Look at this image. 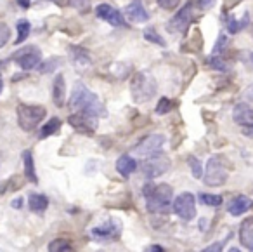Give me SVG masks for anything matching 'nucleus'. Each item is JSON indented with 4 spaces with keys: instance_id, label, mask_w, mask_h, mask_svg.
I'll return each instance as SVG.
<instances>
[{
    "instance_id": "obj_49",
    "label": "nucleus",
    "mask_w": 253,
    "mask_h": 252,
    "mask_svg": "<svg viewBox=\"0 0 253 252\" xmlns=\"http://www.w3.org/2000/svg\"><path fill=\"white\" fill-rule=\"evenodd\" d=\"M252 61H253V54H252Z\"/></svg>"
},
{
    "instance_id": "obj_1",
    "label": "nucleus",
    "mask_w": 253,
    "mask_h": 252,
    "mask_svg": "<svg viewBox=\"0 0 253 252\" xmlns=\"http://www.w3.org/2000/svg\"><path fill=\"white\" fill-rule=\"evenodd\" d=\"M68 108L71 112H82L95 117H108V110L104 108L102 101L97 98V94L90 91L84 82H77L73 85L70 99H68Z\"/></svg>"
},
{
    "instance_id": "obj_7",
    "label": "nucleus",
    "mask_w": 253,
    "mask_h": 252,
    "mask_svg": "<svg viewBox=\"0 0 253 252\" xmlns=\"http://www.w3.org/2000/svg\"><path fill=\"white\" fill-rule=\"evenodd\" d=\"M11 61L16 63L25 71L33 70V68H37L42 63V51L35 46H26V47H23V49L16 51L11 56Z\"/></svg>"
},
{
    "instance_id": "obj_46",
    "label": "nucleus",
    "mask_w": 253,
    "mask_h": 252,
    "mask_svg": "<svg viewBox=\"0 0 253 252\" xmlns=\"http://www.w3.org/2000/svg\"><path fill=\"white\" fill-rule=\"evenodd\" d=\"M52 4H56V5H59V7H64V5L68 4V0H50Z\"/></svg>"
},
{
    "instance_id": "obj_47",
    "label": "nucleus",
    "mask_w": 253,
    "mask_h": 252,
    "mask_svg": "<svg viewBox=\"0 0 253 252\" xmlns=\"http://www.w3.org/2000/svg\"><path fill=\"white\" fill-rule=\"evenodd\" d=\"M146 251H160V252H162L163 247H162V245H151V247H148Z\"/></svg>"
},
{
    "instance_id": "obj_40",
    "label": "nucleus",
    "mask_w": 253,
    "mask_h": 252,
    "mask_svg": "<svg viewBox=\"0 0 253 252\" xmlns=\"http://www.w3.org/2000/svg\"><path fill=\"white\" fill-rule=\"evenodd\" d=\"M23 203H25V198H23V196H18V198H14L11 202V207L12 209H21Z\"/></svg>"
},
{
    "instance_id": "obj_26",
    "label": "nucleus",
    "mask_w": 253,
    "mask_h": 252,
    "mask_svg": "<svg viewBox=\"0 0 253 252\" xmlns=\"http://www.w3.org/2000/svg\"><path fill=\"white\" fill-rule=\"evenodd\" d=\"M16 28H18V39L14 40V44L19 46V44L25 42L30 37V33H32V23H30L28 19H19V21L16 23Z\"/></svg>"
},
{
    "instance_id": "obj_21",
    "label": "nucleus",
    "mask_w": 253,
    "mask_h": 252,
    "mask_svg": "<svg viewBox=\"0 0 253 252\" xmlns=\"http://www.w3.org/2000/svg\"><path fill=\"white\" fill-rule=\"evenodd\" d=\"M239 242L243 247L253 251V217H248L239 226Z\"/></svg>"
},
{
    "instance_id": "obj_34",
    "label": "nucleus",
    "mask_w": 253,
    "mask_h": 252,
    "mask_svg": "<svg viewBox=\"0 0 253 252\" xmlns=\"http://www.w3.org/2000/svg\"><path fill=\"white\" fill-rule=\"evenodd\" d=\"M172 110V101L169 98H162L156 105V115H167Z\"/></svg>"
},
{
    "instance_id": "obj_11",
    "label": "nucleus",
    "mask_w": 253,
    "mask_h": 252,
    "mask_svg": "<svg viewBox=\"0 0 253 252\" xmlns=\"http://www.w3.org/2000/svg\"><path fill=\"white\" fill-rule=\"evenodd\" d=\"M173 212L184 221H191L196 217V198L193 193L184 191L173 200Z\"/></svg>"
},
{
    "instance_id": "obj_36",
    "label": "nucleus",
    "mask_w": 253,
    "mask_h": 252,
    "mask_svg": "<svg viewBox=\"0 0 253 252\" xmlns=\"http://www.w3.org/2000/svg\"><path fill=\"white\" fill-rule=\"evenodd\" d=\"M9 40H11V28L5 23H0V49L7 46Z\"/></svg>"
},
{
    "instance_id": "obj_23",
    "label": "nucleus",
    "mask_w": 253,
    "mask_h": 252,
    "mask_svg": "<svg viewBox=\"0 0 253 252\" xmlns=\"http://www.w3.org/2000/svg\"><path fill=\"white\" fill-rule=\"evenodd\" d=\"M61 124H63V122H61V119L52 117L49 122H45L39 129V139H45V137H49V136H54V134L61 129Z\"/></svg>"
},
{
    "instance_id": "obj_29",
    "label": "nucleus",
    "mask_w": 253,
    "mask_h": 252,
    "mask_svg": "<svg viewBox=\"0 0 253 252\" xmlns=\"http://www.w3.org/2000/svg\"><path fill=\"white\" fill-rule=\"evenodd\" d=\"M187 165L191 167V172H193V178L194 179H200V178H203V174H205V171H203V164L200 162V158H196V157H187Z\"/></svg>"
},
{
    "instance_id": "obj_38",
    "label": "nucleus",
    "mask_w": 253,
    "mask_h": 252,
    "mask_svg": "<svg viewBox=\"0 0 253 252\" xmlns=\"http://www.w3.org/2000/svg\"><path fill=\"white\" fill-rule=\"evenodd\" d=\"M194 2H196L198 9H200V11L203 12V11H208V9L213 7L217 0H194Z\"/></svg>"
},
{
    "instance_id": "obj_13",
    "label": "nucleus",
    "mask_w": 253,
    "mask_h": 252,
    "mask_svg": "<svg viewBox=\"0 0 253 252\" xmlns=\"http://www.w3.org/2000/svg\"><path fill=\"white\" fill-rule=\"evenodd\" d=\"M94 11H95V16H97L99 19H102V21H106L108 25L116 26V28L128 26V25H126V21H125V18H123L122 11H118V9L113 7V5L99 4L97 7L94 9Z\"/></svg>"
},
{
    "instance_id": "obj_15",
    "label": "nucleus",
    "mask_w": 253,
    "mask_h": 252,
    "mask_svg": "<svg viewBox=\"0 0 253 252\" xmlns=\"http://www.w3.org/2000/svg\"><path fill=\"white\" fill-rule=\"evenodd\" d=\"M253 209V200L246 195H238L227 203V212L234 217H239L243 216L245 212Z\"/></svg>"
},
{
    "instance_id": "obj_24",
    "label": "nucleus",
    "mask_w": 253,
    "mask_h": 252,
    "mask_svg": "<svg viewBox=\"0 0 253 252\" xmlns=\"http://www.w3.org/2000/svg\"><path fill=\"white\" fill-rule=\"evenodd\" d=\"M25 181H26V176H19V174L12 176L11 179H7L5 183L0 185V195H4L5 191H18L25 185Z\"/></svg>"
},
{
    "instance_id": "obj_2",
    "label": "nucleus",
    "mask_w": 253,
    "mask_h": 252,
    "mask_svg": "<svg viewBox=\"0 0 253 252\" xmlns=\"http://www.w3.org/2000/svg\"><path fill=\"white\" fill-rule=\"evenodd\" d=\"M142 196L146 198V209L151 214H167L170 209H173V189L170 185L162 183V185H148L142 186Z\"/></svg>"
},
{
    "instance_id": "obj_42",
    "label": "nucleus",
    "mask_w": 253,
    "mask_h": 252,
    "mask_svg": "<svg viewBox=\"0 0 253 252\" xmlns=\"http://www.w3.org/2000/svg\"><path fill=\"white\" fill-rule=\"evenodd\" d=\"M245 98L248 99V101H253V84L245 89Z\"/></svg>"
},
{
    "instance_id": "obj_19",
    "label": "nucleus",
    "mask_w": 253,
    "mask_h": 252,
    "mask_svg": "<svg viewBox=\"0 0 253 252\" xmlns=\"http://www.w3.org/2000/svg\"><path fill=\"white\" fill-rule=\"evenodd\" d=\"M116 171L122 178H128L137 171V160L130 155H122V157L116 160Z\"/></svg>"
},
{
    "instance_id": "obj_25",
    "label": "nucleus",
    "mask_w": 253,
    "mask_h": 252,
    "mask_svg": "<svg viewBox=\"0 0 253 252\" xmlns=\"http://www.w3.org/2000/svg\"><path fill=\"white\" fill-rule=\"evenodd\" d=\"M63 63H64L63 58H59V56H52V58H49V60L42 61V63H40L39 66H37V70H39V73L47 75V73H52V71H56L57 68H59Z\"/></svg>"
},
{
    "instance_id": "obj_39",
    "label": "nucleus",
    "mask_w": 253,
    "mask_h": 252,
    "mask_svg": "<svg viewBox=\"0 0 253 252\" xmlns=\"http://www.w3.org/2000/svg\"><path fill=\"white\" fill-rule=\"evenodd\" d=\"M224 244H225V242H215V244H210L208 247L203 249V252H211V251H213V252H220L222 251V245H224Z\"/></svg>"
},
{
    "instance_id": "obj_45",
    "label": "nucleus",
    "mask_w": 253,
    "mask_h": 252,
    "mask_svg": "<svg viewBox=\"0 0 253 252\" xmlns=\"http://www.w3.org/2000/svg\"><path fill=\"white\" fill-rule=\"evenodd\" d=\"M243 134H245L246 137H253V126L252 127H245V129H243Z\"/></svg>"
},
{
    "instance_id": "obj_10",
    "label": "nucleus",
    "mask_w": 253,
    "mask_h": 252,
    "mask_svg": "<svg viewBox=\"0 0 253 252\" xmlns=\"http://www.w3.org/2000/svg\"><path fill=\"white\" fill-rule=\"evenodd\" d=\"M122 223L116 219H108L104 221L102 224H99V226L92 228L90 230V235L94 240L97 242H102V244H106V242H115L116 238H120V235H122Z\"/></svg>"
},
{
    "instance_id": "obj_16",
    "label": "nucleus",
    "mask_w": 253,
    "mask_h": 252,
    "mask_svg": "<svg viewBox=\"0 0 253 252\" xmlns=\"http://www.w3.org/2000/svg\"><path fill=\"white\" fill-rule=\"evenodd\" d=\"M125 16L130 19L132 23H146L149 21V14L144 9L141 0H134L125 7Z\"/></svg>"
},
{
    "instance_id": "obj_17",
    "label": "nucleus",
    "mask_w": 253,
    "mask_h": 252,
    "mask_svg": "<svg viewBox=\"0 0 253 252\" xmlns=\"http://www.w3.org/2000/svg\"><path fill=\"white\" fill-rule=\"evenodd\" d=\"M232 120H234L238 126L252 127L253 126V110L250 108V106L239 103V105H236L234 110H232Z\"/></svg>"
},
{
    "instance_id": "obj_8",
    "label": "nucleus",
    "mask_w": 253,
    "mask_h": 252,
    "mask_svg": "<svg viewBox=\"0 0 253 252\" xmlns=\"http://www.w3.org/2000/svg\"><path fill=\"white\" fill-rule=\"evenodd\" d=\"M170 169V160L165 157V155H153V157H148L144 162L141 164V174L148 179H155L163 176L165 172H169Z\"/></svg>"
},
{
    "instance_id": "obj_43",
    "label": "nucleus",
    "mask_w": 253,
    "mask_h": 252,
    "mask_svg": "<svg viewBox=\"0 0 253 252\" xmlns=\"http://www.w3.org/2000/svg\"><path fill=\"white\" fill-rule=\"evenodd\" d=\"M11 63V60H0V75L7 71V64Z\"/></svg>"
},
{
    "instance_id": "obj_6",
    "label": "nucleus",
    "mask_w": 253,
    "mask_h": 252,
    "mask_svg": "<svg viewBox=\"0 0 253 252\" xmlns=\"http://www.w3.org/2000/svg\"><path fill=\"white\" fill-rule=\"evenodd\" d=\"M198 11H200V9H198L196 2L189 0V2L170 19L169 25H167V30H169L170 33H186L189 25L194 21V18H196Z\"/></svg>"
},
{
    "instance_id": "obj_48",
    "label": "nucleus",
    "mask_w": 253,
    "mask_h": 252,
    "mask_svg": "<svg viewBox=\"0 0 253 252\" xmlns=\"http://www.w3.org/2000/svg\"><path fill=\"white\" fill-rule=\"evenodd\" d=\"M2 91H4V80L0 78V94H2Z\"/></svg>"
},
{
    "instance_id": "obj_44",
    "label": "nucleus",
    "mask_w": 253,
    "mask_h": 252,
    "mask_svg": "<svg viewBox=\"0 0 253 252\" xmlns=\"http://www.w3.org/2000/svg\"><path fill=\"white\" fill-rule=\"evenodd\" d=\"M21 78H26V71L23 70V73H18V75H12V82H19Z\"/></svg>"
},
{
    "instance_id": "obj_18",
    "label": "nucleus",
    "mask_w": 253,
    "mask_h": 252,
    "mask_svg": "<svg viewBox=\"0 0 253 252\" xmlns=\"http://www.w3.org/2000/svg\"><path fill=\"white\" fill-rule=\"evenodd\" d=\"M52 101L57 108H63L66 101V80L63 73H57L52 84Z\"/></svg>"
},
{
    "instance_id": "obj_35",
    "label": "nucleus",
    "mask_w": 253,
    "mask_h": 252,
    "mask_svg": "<svg viewBox=\"0 0 253 252\" xmlns=\"http://www.w3.org/2000/svg\"><path fill=\"white\" fill-rule=\"evenodd\" d=\"M227 46H229V37L225 35V33H220L217 39V44H215V47H213V54L225 53V47Z\"/></svg>"
},
{
    "instance_id": "obj_14",
    "label": "nucleus",
    "mask_w": 253,
    "mask_h": 252,
    "mask_svg": "<svg viewBox=\"0 0 253 252\" xmlns=\"http://www.w3.org/2000/svg\"><path fill=\"white\" fill-rule=\"evenodd\" d=\"M70 58H71V63L75 64L77 70H87L88 66H92V58L90 53H88L85 47L80 46H70Z\"/></svg>"
},
{
    "instance_id": "obj_4",
    "label": "nucleus",
    "mask_w": 253,
    "mask_h": 252,
    "mask_svg": "<svg viewBox=\"0 0 253 252\" xmlns=\"http://www.w3.org/2000/svg\"><path fill=\"white\" fill-rule=\"evenodd\" d=\"M18 124L25 132H33L47 117V110L40 105H18Z\"/></svg>"
},
{
    "instance_id": "obj_28",
    "label": "nucleus",
    "mask_w": 253,
    "mask_h": 252,
    "mask_svg": "<svg viewBox=\"0 0 253 252\" xmlns=\"http://www.w3.org/2000/svg\"><path fill=\"white\" fill-rule=\"evenodd\" d=\"M47 251H50V252H66V251H73V245H71L68 240H64V238H56V240H52L49 244Z\"/></svg>"
},
{
    "instance_id": "obj_22",
    "label": "nucleus",
    "mask_w": 253,
    "mask_h": 252,
    "mask_svg": "<svg viewBox=\"0 0 253 252\" xmlns=\"http://www.w3.org/2000/svg\"><path fill=\"white\" fill-rule=\"evenodd\" d=\"M28 207L32 212L35 214H43L49 207V198L43 193H32L28 196Z\"/></svg>"
},
{
    "instance_id": "obj_9",
    "label": "nucleus",
    "mask_w": 253,
    "mask_h": 252,
    "mask_svg": "<svg viewBox=\"0 0 253 252\" xmlns=\"http://www.w3.org/2000/svg\"><path fill=\"white\" fill-rule=\"evenodd\" d=\"M97 120H99V117L88 115V113H82V112L71 113V115L68 117V124H70L77 132L84 134V136H88V137L94 136V132L97 130V126H99Z\"/></svg>"
},
{
    "instance_id": "obj_27",
    "label": "nucleus",
    "mask_w": 253,
    "mask_h": 252,
    "mask_svg": "<svg viewBox=\"0 0 253 252\" xmlns=\"http://www.w3.org/2000/svg\"><path fill=\"white\" fill-rule=\"evenodd\" d=\"M248 21H250V16L248 14L243 16L241 21H238L236 18H229L227 23H225V28H227V32L231 33V35H234V33L241 32V30L245 28L246 25H248Z\"/></svg>"
},
{
    "instance_id": "obj_41",
    "label": "nucleus",
    "mask_w": 253,
    "mask_h": 252,
    "mask_svg": "<svg viewBox=\"0 0 253 252\" xmlns=\"http://www.w3.org/2000/svg\"><path fill=\"white\" fill-rule=\"evenodd\" d=\"M16 4H18L23 11H26V9H30V5H32V0H16Z\"/></svg>"
},
{
    "instance_id": "obj_12",
    "label": "nucleus",
    "mask_w": 253,
    "mask_h": 252,
    "mask_svg": "<svg viewBox=\"0 0 253 252\" xmlns=\"http://www.w3.org/2000/svg\"><path fill=\"white\" fill-rule=\"evenodd\" d=\"M163 144H165V136H163V134H151V136L144 137V139L134 148V151L139 157L148 158V157H153V155L160 153Z\"/></svg>"
},
{
    "instance_id": "obj_5",
    "label": "nucleus",
    "mask_w": 253,
    "mask_h": 252,
    "mask_svg": "<svg viewBox=\"0 0 253 252\" xmlns=\"http://www.w3.org/2000/svg\"><path fill=\"white\" fill-rule=\"evenodd\" d=\"M229 179V172L225 169L224 158L220 155H211L207 162V167H205L203 181L207 186L211 188H217V186L225 185V181Z\"/></svg>"
},
{
    "instance_id": "obj_31",
    "label": "nucleus",
    "mask_w": 253,
    "mask_h": 252,
    "mask_svg": "<svg viewBox=\"0 0 253 252\" xmlns=\"http://www.w3.org/2000/svg\"><path fill=\"white\" fill-rule=\"evenodd\" d=\"M208 64H210L211 68H215V70H218V71H229V64L222 60L220 54H213V56L208 58Z\"/></svg>"
},
{
    "instance_id": "obj_37",
    "label": "nucleus",
    "mask_w": 253,
    "mask_h": 252,
    "mask_svg": "<svg viewBox=\"0 0 253 252\" xmlns=\"http://www.w3.org/2000/svg\"><path fill=\"white\" fill-rule=\"evenodd\" d=\"M180 4V0H158V5L165 11H173Z\"/></svg>"
},
{
    "instance_id": "obj_32",
    "label": "nucleus",
    "mask_w": 253,
    "mask_h": 252,
    "mask_svg": "<svg viewBox=\"0 0 253 252\" xmlns=\"http://www.w3.org/2000/svg\"><path fill=\"white\" fill-rule=\"evenodd\" d=\"M200 200L203 202V205H207V207H218V205H222V196L220 195L203 193V195H200Z\"/></svg>"
},
{
    "instance_id": "obj_33",
    "label": "nucleus",
    "mask_w": 253,
    "mask_h": 252,
    "mask_svg": "<svg viewBox=\"0 0 253 252\" xmlns=\"http://www.w3.org/2000/svg\"><path fill=\"white\" fill-rule=\"evenodd\" d=\"M68 5H71V7L80 12L90 11V0H68Z\"/></svg>"
},
{
    "instance_id": "obj_3",
    "label": "nucleus",
    "mask_w": 253,
    "mask_h": 252,
    "mask_svg": "<svg viewBox=\"0 0 253 252\" xmlns=\"http://www.w3.org/2000/svg\"><path fill=\"white\" fill-rule=\"evenodd\" d=\"M156 89H158V84H156L155 77L148 71H137L130 80L132 99L139 105L151 101L156 94Z\"/></svg>"
},
{
    "instance_id": "obj_30",
    "label": "nucleus",
    "mask_w": 253,
    "mask_h": 252,
    "mask_svg": "<svg viewBox=\"0 0 253 252\" xmlns=\"http://www.w3.org/2000/svg\"><path fill=\"white\" fill-rule=\"evenodd\" d=\"M144 39L148 40V42L156 44V46H160V47H165L167 46V42L163 40V37L160 35V33L156 32L155 28H146L144 30Z\"/></svg>"
},
{
    "instance_id": "obj_20",
    "label": "nucleus",
    "mask_w": 253,
    "mask_h": 252,
    "mask_svg": "<svg viewBox=\"0 0 253 252\" xmlns=\"http://www.w3.org/2000/svg\"><path fill=\"white\" fill-rule=\"evenodd\" d=\"M23 158V167H25V176L30 183L33 185H39V176L35 171V158H33V151L32 150H25L21 155Z\"/></svg>"
}]
</instances>
